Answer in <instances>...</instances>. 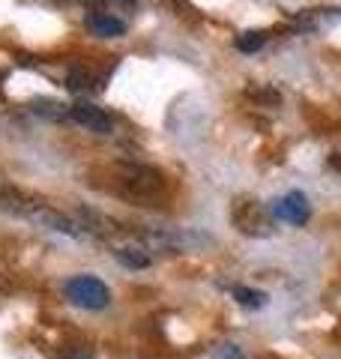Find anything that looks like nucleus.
Segmentation results:
<instances>
[{"label": "nucleus", "instance_id": "14", "mask_svg": "<svg viewBox=\"0 0 341 359\" xmlns=\"http://www.w3.org/2000/svg\"><path fill=\"white\" fill-rule=\"evenodd\" d=\"M84 4H87L90 9H99V6H102V0H84Z\"/></svg>", "mask_w": 341, "mask_h": 359}, {"label": "nucleus", "instance_id": "7", "mask_svg": "<svg viewBox=\"0 0 341 359\" xmlns=\"http://www.w3.org/2000/svg\"><path fill=\"white\" fill-rule=\"evenodd\" d=\"M114 255H117V261H120L123 266H129V269H144V266H150V257H147V252L132 249V245H123V249H117Z\"/></svg>", "mask_w": 341, "mask_h": 359}, {"label": "nucleus", "instance_id": "2", "mask_svg": "<svg viewBox=\"0 0 341 359\" xmlns=\"http://www.w3.org/2000/svg\"><path fill=\"white\" fill-rule=\"evenodd\" d=\"M231 219L243 233H248V237H269L272 233L267 210L260 207L258 201H240V204H234Z\"/></svg>", "mask_w": 341, "mask_h": 359}, {"label": "nucleus", "instance_id": "3", "mask_svg": "<svg viewBox=\"0 0 341 359\" xmlns=\"http://www.w3.org/2000/svg\"><path fill=\"white\" fill-rule=\"evenodd\" d=\"M69 114H72V120L78 123V126H84L87 132H96V135H108L111 129H114V123H111V117L102 111L99 105H93V102H75L72 108H69Z\"/></svg>", "mask_w": 341, "mask_h": 359}, {"label": "nucleus", "instance_id": "8", "mask_svg": "<svg viewBox=\"0 0 341 359\" xmlns=\"http://www.w3.org/2000/svg\"><path fill=\"white\" fill-rule=\"evenodd\" d=\"M33 114H39L45 120H63L66 105H60L57 99H36V102H33Z\"/></svg>", "mask_w": 341, "mask_h": 359}, {"label": "nucleus", "instance_id": "5", "mask_svg": "<svg viewBox=\"0 0 341 359\" xmlns=\"http://www.w3.org/2000/svg\"><path fill=\"white\" fill-rule=\"evenodd\" d=\"M87 27L99 33V36H123V33H126V21H120L111 13H102V9H93V13L87 15Z\"/></svg>", "mask_w": 341, "mask_h": 359}, {"label": "nucleus", "instance_id": "11", "mask_svg": "<svg viewBox=\"0 0 341 359\" xmlns=\"http://www.w3.org/2000/svg\"><path fill=\"white\" fill-rule=\"evenodd\" d=\"M63 359H93V347L90 344H75L72 351H66Z\"/></svg>", "mask_w": 341, "mask_h": 359}, {"label": "nucleus", "instance_id": "9", "mask_svg": "<svg viewBox=\"0 0 341 359\" xmlns=\"http://www.w3.org/2000/svg\"><path fill=\"white\" fill-rule=\"evenodd\" d=\"M264 42H267L264 30H246V33L236 36V48H240L243 54H255L258 48H264Z\"/></svg>", "mask_w": 341, "mask_h": 359}, {"label": "nucleus", "instance_id": "1", "mask_svg": "<svg viewBox=\"0 0 341 359\" xmlns=\"http://www.w3.org/2000/svg\"><path fill=\"white\" fill-rule=\"evenodd\" d=\"M63 294L66 299L78 309H87V311H102L111 302V290L108 285L96 276H72L69 282L63 285Z\"/></svg>", "mask_w": 341, "mask_h": 359}, {"label": "nucleus", "instance_id": "4", "mask_svg": "<svg viewBox=\"0 0 341 359\" xmlns=\"http://www.w3.org/2000/svg\"><path fill=\"white\" fill-rule=\"evenodd\" d=\"M276 216L281 222H290V224H302L309 222L312 216V207H309V198H305L302 192H288L279 204H276Z\"/></svg>", "mask_w": 341, "mask_h": 359}, {"label": "nucleus", "instance_id": "13", "mask_svg": "<svg viewBox=\"0 0 341 359\" xmlns=\"http://www.w3.org/2000/svg\"><path fill=\"white\" fill-rule=\"evenodd\" d=\"M117 4H120V6H129V9H132V6H138V0H117Z\"/></svg>", "mask_w": 341, "mask_h": 359}, {"label": "nucleus", "instance_id": "12", "mask_svg": "<svg viewBox=\"0 0 341 359\" xmlns=\"http://www.w3.org/2000/svg\"><path fill=\"white\" fill-rule=\"evenodd\" d=\"M219 359H246V356H243V351L236 344H225L219 351Z\"/></svg>", "mask_w": 341, "mask_h": 359}, {"label": "nucleus", "instance_id": "6", "mask_svg": "<svg viewBox=\"0 0 341 359\" xmlns=\"http://www.w3.org/2000/svg\"><path fill=\"white\" fill-rule=\"evenodd\" d=\"M231 294H234V299L240 302V306H246V309H264V306H267V294H264V290H252V287L236 285Z\"/></svg>", "mask_w": 341, "mask_h": 359}, {"label": "nucleus", "instance_id": "10", "mask_svg": "<svg viewBox=\"0 0 341 359\" xmlns=\"http://www.w3.org/2000/svg\"><path fill=\"white\" fill-rule=\"evenodd\" d=\"M90 81H93V75H90L84 66H72V69H69V78H66L69 90H87Z\"/></svg>", "mask_w": 341, "mask_h": 359}]
</instances>
